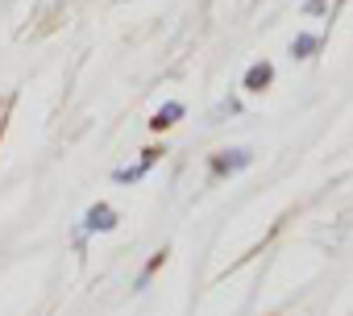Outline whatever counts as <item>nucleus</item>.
<instances>
[{
    "instance_id": "1a4fd4ad",
    "label": "nucleus",
    "mask_w": 353,
    "mask_h": 316,
    "mask_svg": "<svg viewBox=\"0 0 353 316\" xmlns=\"http://www.w3.org/2000/svg\"><path fill=\"white\" fill-rule=\"evenodd\" d=\"M324 9H328V0H303V13H312V17L324 13Z\"/></svg>"
},
{
    "instance_id": "0eeeda50",
    "label": "nucleus",
    "mask_w": 353,
    "mask_h": 316,
    "mask_svg": "<svg viewBox=\"0 0 353 316\" xmlns=\"http://www.w3.org/2000/svg\"><path fill=\"white\" fill-rule=\"evenodd\" d=\"M237 108H241V104H237L233 96H225V100H216V108L208 112V125H221V121H225V117H233Z\"/></svg>"
},
{
    "instance_id": "f03ea898",
    "label": "nucleus",
    "mask_w": 353,
    "mask_h": 316,
    "mask_svg": "<svg viewBox=\"0 0 353 316\" xmlns=\"http://www.w3.org/2000/svg\"><path fill=\"white\" fill-rule=\"evenodd\" d=\"M79 229H83V237H88V233H112V229H117V213H112L108 204H92V208L83 213V225H79Z\"/></svg>"
},
{
    "instance_id": "7ed1b4c3",
    "label": "nucleus",
    "mask_w": 353,
    "mask_h": 316,
    "mask_svg": "<svg viewBox=\"0 0 353 316\" xmlns=\"http://www.w3.org/2000/svg\"><path fill=\"white\" fill-rule=\"evenodd\" d=\"M270 79H274V67L262 59V63H250V71H245V92H262V88H270Z\"/></svg>"
},
{
    "instance_id": "20e7f679",
    "label": "nucleus",
    "mask_w": 353,
    "mask_h": 316,
    "mask_svg": "<svg viewBox=\"0 0 353 316\" xmlns=\"http://www.w3.org/2000/svg\"><path fill=\"white\" fill-rule=\"evenodd\" d=\"M183 112H188V108H183V100H166V104L150 117V129H170L174 121H183Z\"/></svg>"
},
{
    "instance_id": "f257e3e1",
    "label": "nucleus",
    "mask_w": 353,
    "mask_h": 316,
    "mask_svg": "<svg viewBox=\"0 0 353 316\" xmlns=\"http://www.w3.org/2000/svg\"><path fill=\"white\" fill-rule=\"evenodd\" d=\"M250 163H254V150H245V146H237V150H221V154H212L208 158V171H212V179H233V175H241V171H250Z\"/></svg>"
},
{
    "instance_id": "6e6552de",
    "label": "nucleus",
    "mask_w": 353,
    "mask_h": 316,
    "mask_svg": "<svg viewBox=\"0 0 353 316\" xmlns=\"http://www.w3.org/2000/svg\"><path fill=\"white\" fill-rule=\"evenodd\" d=\"M162 262H166V250H158V254H154V258L145 262V270H141V279H137V287H145V279H150V275H154V270H158Z\"/></svg>"
},
{
    "instance_id": "39448f33",
    "label": "nucleus",
    "mask_w": 353,
    "mask_h": 316,
    "mask_svg": "<svg viewBox=\"0 0 353 316\" xmlns=\"http://www.w3.org/2000/svg\"><path fill=\"white\" fill-rule=\"evenodd\" d=\"M154 163H158V150H145L137 167H121V171H112V179H117V184H137V179L154 167Z\"/></svg>"
},
{
    "instance_id": "423d86ee",
    "label": "nucleus",
    "mask_w": 353,
    "mask_h": 316,
    "mask_svg": "<svg viewBox=\"0 0 353 316\" xmlns=\"http://www.w3.org/2000/svg\"><path fill=\"white\" fill-rule=\"evenodd\" d=\"M320 50V38L316 34H295V42H291V59H312Z\"/></svg>"
}]
</instances>
